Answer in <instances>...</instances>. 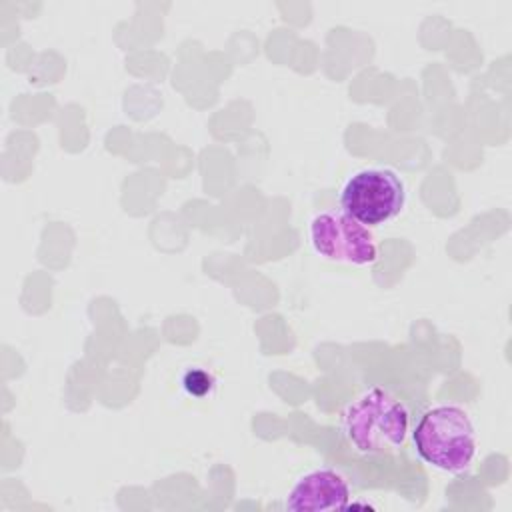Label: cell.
<instances>
[{"mask_svg":"<svg viewBox=\"0 0 512 512\" xmlns=\"http://www.w3.org/2000/svg\"><path fill=\"white\" fill-rule=\"evenodd\" d=\"M182 384H184V390H186L188 394L202 398V396H206V394L212 390L214 380H212V376H210L208 372L194 368V370H188V372L184 374Z\"/></svg>","mask_w":512,"mask_h":512,"instance_id":"obj_6","label":"cell"},{"mask_svg":"<svg viewBox=\"0 0 512 512\" xmlns=\"http://www.w3.org/2000/svg\"><path fill=\"white\" fill-rule=\"evenodd\" d=\"M404 204V182L388 168H364L350 176L340 192L342 210L362 226H380L396 218Z\"/></svg>","mask_w":512,"mask_h":512,"instance_id":"obj_3","label":"cell"},{"mask_svg":"<svg viewBox=\"0 0 512 512\" xmlns=\"http://www.w3.org/2000/svg\"><path fill=\"white\" fill-rule=\"evenodd\" d=\"M412 438L420 458L444 472H464L476 454L474 424L458 406H436L424 412Z\"/></svg>","mask_w":512,"mask_h":512,"instance_id":"obj_2","label":"cell"},{"mask_svg":"<svg viewBox=\"0 0 512 512\" xmlns=\"http://www.w3.org/2000/svg\"><path fill=\"white\" fill-rule=\"evenodd\" d=\"M410 426L408 408L384 388H370L342 414V432L360 454H386L400 448Z\"/></svg>","mask_w":512,"mask_h":512,"instance_id":"obj_1","label":"cell"},{"mask_svg":"<svg viewBox=\"0 0 512 512\" xmlns=\"http://www.w3.org/2000/svg\"><path fill=\"white\" fill-rule=\"evenodd\" d=\"M312 248L332 262L366 266L376 262L378 250L366 226L344 210H326L310 222Z\"/></svg>","mask_w":512,"mask_h":512,"instance_id":"obj_4","label":"cell"},{"mask_svg":"<svg viewBox=\"0 0 512 512\" xmlns=\"http://www.w3.org/2000/svg\"><path fill=\"white\" fill-rule=\"evenodd\" d=\"M350 488L342 474L330 468H320L304 474L290 488L286 508L292 512H326L346 508Z\"/></svg>","mask_w":512,"mask_h":512,"instance_id":"obj_5","label":"cell"}]
</instances>
